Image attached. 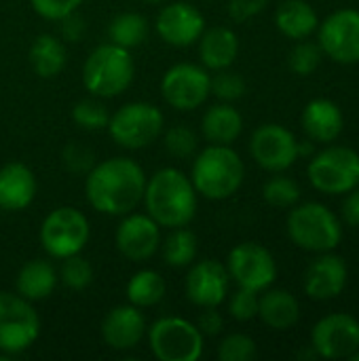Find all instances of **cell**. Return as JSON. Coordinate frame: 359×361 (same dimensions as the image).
<instances>
[{
	"label": "cell",
	"mask_w": 359,
	"mask_h": 361,
	"mask_svg": "<svg viewBox=\"0 0 359 361\" xmlns=\"http://www.w3.org/2000/svg\"><path fill=\"white\" fill-rule=\"evenodd\" d=\"M146 173L129 157L106 159L87 173L85 195L89 205L106 216H127L144 199Z\"/></svg>",
	"instance_id": "cell-1"
},
{
	"label": "cell",
	"mask_w": 359,
	"mask_h": 361,
	"mask_svg": "<svg viewBox=\"0 0 359 361\" xmlns=\"http://www.w3.org/2000/svg\"><path fill=\"white\" fill-rule=\"evenodd\" d=\"M142 201L146 214L165 228L188 226L197 214V190L190 178L176 167H163L146 180Z\"/></svg>",
	"instance_id": "cell-2"
},
{
	"label": "cell",
	"mask_w": 359,
	"mask_h": 361,
	"mask_svg": "<svg viewBox=\"0 0 359 361\" xmlns=\"http://www.w3.org/2000/svg\"><path fill=\"white\" fill-rule=\"evenodd\" d=\"M245 178V165L241 157L224 144H209L203 148L190 169V182L197 195L212 201H222L233 197Z\"/></svg>",
	"instance_id": "cell-3"
},
{
	"label": "cell",
	"mask_w": 359,
	"mask_h": 361,
	"mask_svg": "<svg viewBox=\"0 0 359 361\" xmlns=\"http://www.w3.org/2000/svg\"><path fill=\"white\" fill-rule=\"evenodd\" d=\"M135 76L131 51L114 42L99 44L83 66V85L95 97H116L129 89Z\"/></svg>",
	"instance_id": "cell-4"
},
{
	"label": "cell",
	"mask_w": 359,
	"mask_h": 361,
	"mask_svg": "<svg viewBox=\"0 0 359 361\" xmlns=\"http://www.w3.org/2000/svg\"><path fill=\"white\" fill-rule=\"evenodd\" d=\"M288 235L300 250L324 254L341 243L343 228L339 218L326 205L305 203L290 212Z\"/></svg>",
	"instance_id": "cell-5"
},
{
	"label": "cell",
	"mask_w": 359,
	"mask_h": 361,
	"mask_svg": "<svg viewBox=\"0 0 359 361\" xmlns=\"http://www.w3.org/2000/svg\"><path fill=\"white\" fill-rule=\"evenodd\" d=\"M163 112L148 102H131L121 106L108 121V133L121 148L140 150L150 146L163 131Z\"/></svg>",
	"instance_id": "cell-6"
},
{
	"label": "cell",
	"mask_w": 359,
	"mask_h": 361,
	"mask_svg": "<svg viewBox=\"0 0 359 361\" xmlns=\"http://www.w3.org/2000/svg\"><path fill=\"white\" fill-rule=\"evenodd\" d=\"M146 336L159 361H197L203 353V334L184 317H161L146 330Z\"/></svg>",
	"instance_id": "cell-7"
},
{
	"label": "cell",
	"mask_w": 359,
	"mask_h": 361,
	"mask_svg": "<svg viewBox=\"0 0 359 361\" xmlns=\"http://www.w3.org/2000/svg\"><path fill=\"white\" fill-rule=\"evenodd\" d=\"M40 334V317L32 302L17 292H0V351L19 355L28 351Z\"/></svg>",
	"instance_id": "cell-8"
},
{
	"label": "cell",
	"mask_w": 359,
	"mask_h": 361,
	"mask_svg": "<svg viewBox=\"0 0 359 361\" xmlns=\"http://www.w3.org/2000/svg\"><path fill=\"white\" fill-rule=\"evenodd\" d=\"M89 235V220L76 207H57L40 224V243L44 252L57 260L80 254Z\"/></svg>",
	"instance_id": "cell-9"
},
{
	"label": "cell",
	"mask_w": 359,
	"mask_h": 361,
	"mask_svg": "<svg viewBox=\"0 0 359 361\" xmlns=\"http://www.w3.org/2000/svg\"><path fill=\"white\" fill-rule=\"evenodd\" d=\"M309 182L326 195H343L359 186V154L345 146H332L309 163Z\"/></svg>",
	"instance_id": "cell-10"
},
{
	"label": "cell",
	"mask_w": 359,
	"mask_h": 361,
	"mask_svg": "<svg viewBox=\"0 0 359 361\" xmlns=\"http://www.w3.org/2000/svg\"><path fill=\"white\" fill-rule=\"evenodd\" d=\"M226 271L239 288L254 292H264L273 286L277 277V264L273 254L264 245L254 241L239 243L231 250Z\"/></svg>",
	"instance_id": "cell-11"
},
{
	"label": "cell",
	"mask_w": 359,
	"mask_h": 361,
	"mask_svg": "<svg viewBox=\"0 0 359 361\" xmlns=\"http://www.w3.org/2000/svg\"><path fill=\"white\" fill-rule=\"evenodd\" d=\"M209 74L203 66L197 63H176L171 66L161 80V93L165 102L182 112L197 110L209 97Z\"/></svg>",
	"instance_id": "cell-12"
},
{
	"label": "cell",
	"mask_w": 359,
	"mask_h": 361,
	"mask_svg": "<svg viewBox=\"0 0 359 361\" xmlns=\"http://www.w3.org/2000/svg\"><path fill=\"white\" fill-rule=\"evenodd\" d=\"M311 347L324 360H349L359 349V322L347 313L320 319L311 332Z\"/></svg>",
	"instance_id": "cell-13"
},
{
	"label": "cell",
	"mask_w": 359,
	"mask_h": 361,
	"mask_svg": "<svg viewBox=\"0 0 359 361\" xmlns=\"http://www.w3.org/2000/svg\"><path fill=\"white\" fill-rule=\"evenodd\" d=\"M250 152L262 169L284 171L298 159V142L290 129L277 123H267L254 131Z\"/></svg>",
	"instance_id": "cell-14"
},
{
	"label": "cell",
	"mask_w": 359,
	"mask_h": 361,
	"mask_svg": "<svg viewBox=\"0 0 359 361\" xmlns=\"http://www.w3.org/2000/svg\"><path fill=\"white\" fill-rule=\"evenodd\" d=\"M322 53L339 63L359 61V11L341 8L320 25Z\"/></svg>",
	"instance_id": "cell-15"
},
{
	"label": "cell",
	"mask_w": 359,
	"mask_h": 361,
	"mask_svg": "<svg viewBox=\"0 0 359 361\" xmlns=\"http://www.w3.org/2000/svg\"><path fill=\"white\" fill-rule=\"evenodd\" d=\"M114 243L129 262H146L161 247V226L148 214L131 212L116 226Z\"/></svg>",
	"instance_id": "cell-16"
},
{
	"label": "cell",
	"mask_w": 359,
	"mask_h": 361,
	"mask_svg": "<svg viewBox=\"0 0 359 361\" xmlns=\"http://www.w3.org/2000/svg\"><path fill=\"white\" fill-rule=\"evenodd\" d=\"M157 34L171 47H190L195 44L203 30V13L188 2H169L157 15Z\"/></svg>",
	"instance_id": "cell-17"
},
{
	"label": "cell",
	"mask_w": 359,
	"mask_h": 361,
	"mask_svg": "<svg viewBox=\"0 0 359 361\" xmlns=\"http://www.w3.org/2000/svg\"><path fill=\"white\" fill-rule=\"evenodd\" d=\"M229 281L231 275L226 267L218 260H201L190 267L186 277V298L199 307H220L226 300L229 294Z\"/></svg>",
	"instance_id": "cell-18"
},
{
	"label": "cell",
	"mask_w": 359,
	"mask_h": 361,
	"mask_svg": "<svg viewBox=\"0 0 359 361\" xmlns=\"http://www.w3.org/2000/svg\"><path fill=\"white\" fill-rule=\"evenodd\" d=\"M146 319L133 305H118L110 309L102 322V338L112 351H131L146 336Z\"/></svg>",
	"instance_id": "cell-19"
},
{
	"label": "cell",
	"mask_w": 359,
	"mask_h": 361,
	"mask_svg": "<svg viewBox=\"0 0 359 361\" xmlns=\"http://www.w3.org/2000/svg\"><path fill=\"white\" fill-rule=\"evenodd\" d=\"M347 283V264L341 256L324 252L305 273V292L315 300L336 298Z\"/></svg>",
	"instance_id": "cell-20"
},
{
	"label": "cell",
	"mask_w": 359,
	"mask_h": 361,
	"mask_svg": "<svg viewBox=\"0 0 359 361\" xmlns=\"http://www.w3.org/2000/svg\"><path fill=\"white\" fill-rule=\"evenodd\" d=\"M36 197V178L23 163H6L0 169V209L23 212Z\"/></svg>",
	"instance_id": "cell-21"
},
{
	"label": "cell",
	"mask_w": 359,
	"mask_h": 361,
	"mask_svg": "<svg viewBox=\"0 0 359 361\" xmlns=\"http://www.w3.org/2000/svg\"><path fill=\"white\" fill-rule=\"evenodd\" d=\"M199 42V59L205 70H226L239 55V38L231 27L216 25L203 30Z\"/></svg>",
	"instance_id": "cell-22"
},
{
	"label": "cell",
	"mask_w": 359,
	"mask_h": 361,
	"mask_svg": "<svg viewBox=\"0 0 359 361\" xmlns=\"http://www.w3.org/2000/svg\"><path fill=\"white\" fill-rule=\"evenodd\" d=\"M343 112L330 99H313L303 112V127L313 142H334L343 131Z\"/></svg>",
	"instance_id": "cell-23"
},
{
	"label": "cell",
	"mask_w": 359,
	"mask_h": 361,
	"mask_svg": "<svg viewBox=\"0 0 359 361\" xmlns=\"http://www.w3.org/2000/svg\"><path fill=\"white\" fill-rule=\"evenodd\" d=\"M59 277L55 267L49 260H30L25 262L15 279V290L30 302L44 300L53 294Z\"/></svg>",
	"instance_id": "cell-24"
},
{
	"label": "cell",
	"mask_w": 359,
	"mask_h": 361,
	"mask_svg": "<svg viewBox=\"0 0 359 361\" xmlns=\"http://www.w3.org/2000/svg\"><path fill=\"white\" fill-rule=\"evenodd\" d=\"M258 317L271 330H290L300 319V305L294 294L286 290H264L258 296Z\"/></svg>",
	"instance_id": "cell-25"
},
{
	"label": "cell",
	"mask_w": 359,
	"mask_h": 361,
	"mask_svg": "<svg viewBox=\"0 0 359 361\" xmlns=\"http://www.w3.org/2000/svg\"><path fill=\"white\" fill-rule=\"evenodd\" d=\"M243 131V116L229 102L207 108L201 118V133L209 144L231 146Z\"/></svg>",
	"instance_id": "cell-26"
},
{
	"label": "cell",
	"mask_w": 359,
	"mask_h": 361,
	"mask_svg": "<svg viewBox=\"0 0 359 361\" xmlns=\"http://www.w3.org/2000/svg\"><path fill=\"white\" fill-rule=\"evenodd\" d=\"M275 23L292 40H305L320 27L317 13L307 0H284L275 11Z\"/></svg>",
	"instance_id": "cell-27"
},
{
	"label": "cell",
	"mask_w": 359,
	"mask_h": 361,
	"mask_svg": "<svg viewBox=\"0 0 359 361\" xmlns=\"http://www.w3.org/2000/svg\"><path fill=\"white\" fill-rule=\"evenodd\" d=\"M30 66L40 78H53L66 68V47L53 34H40L30 44Z\"/></svg>",
	"instance_id": "cell-28"
},
{
	"label": "cell",
	"mask_w": 359,
	"mask_h": 361,
	"mask_svg": "<svg viewBox=\"0 0 359 361\" xmlns=\"http://www.w3.org/2000/svg\"><path fill=\"white\" fill-rule=\"evenodd\" d=\"M165 292H167L165 279L150 269L138 271L135 275H131L127 283V300L138 309L157 307L165 298Z\"/></svg>",
	"instance_id": "cell-29"
},
{
	"label": "cell",
	"mask_w": 359,
	"mask_h": 361,
	"mask_svg": "<svg viewBox=\"0 0 359 361\" xmlns=\"http://www.w3.org/2000/svg\"><path fill=\"white\" fill-rule=\"evenodd\" d=\"M148 32H150L148 19L142 13H131V11L114 15L110 25H108L110 42L118 44V47H125L129 51L133 47L144 44L146 38H148Z\"/></svg>",
	"instance_id": "cell-30"
},
{
	"label": "cell",
	"mask_w": 359,
	"mask_h": 361,
	"mask_svg": "<svg viewBox=\"0 0 359 361\" xmlns=\"http://www.w3.org/2000/svg\"><path fill=\"white\" fill-rule=\"evenodd\" d=\"M161 250L167 267L174 269L190 267L197 258V235L186 226L171 228V233L161 243Z\"/></svg>",
	"instance_id": "cell-31"
},
{
	"label": "cell",
	"mask_w": 359,
	"mask_h": 361,
	"mask_svg": "<svg viewBox=\"0 0 359 361\" xmlns=\"http://www.w3.org/2000/svg\"><path fill=\"white\" fill-rule=\"evenodd\" d=\"M57 277H59V281L68 290L80 292V290L91 286V281H93V267H91V262L87 258H83L80 254H74V256H68V258L61 260Z\"/></svg>",
	"instance_id": "cell-32"
},
{
	"label": "cell",
	"mask_w": 359,
	"mask_h": 361,
	"mask_svg": "<svg viewBox=\"0 0 359 361\" xmlns=\"http://www.w3.org/2000/svg\"><path fill=\"white\" fill-rule=\"evenodd\" d=\"M72 118L80 129L87 131H102L108 127L110 114L106 106L99 102V97H85L74 104L72 108Z\"/></svg>",
	"instance_id": "cell-33"
},
{
	"label": "cell",
	"mask_w": 359,
	"mask_h": 361,
	"mask_svg": "<svg viewBox=\"0 0 359 361\" xmlns=\"http://www.w3.org/2000/svg\"><path fill=\"white\" fill-rule=\"evenodd\" d=\"M262 197L269 205L273 207H294L300 199V186L286 176H273L271 180H267L264 188H262Z\"/></svg>",
	"instance_id": "cell-34"
},
{
	"label": "cell",
	"mask_w": 359,
	"mask_h": 361,
	"mask_svg": "<svg viewBox=\"0 0 359 361\" xmlns=\"http://www.w3.org/2000/svg\"><path fill=\"white\" fill-rule=\"evenodd\" d=\"M163 146L165 150L176 157V159H190L195 152H197V146H199V137L197 133L186 127V125H176L171 129L165 131L163 135Z\"/></svg>",
	"instance_id": "cell-35"
},
{
	"label": "cell",
	"mask_w": 359,
	"mask_h": 361,
	"mask_svg": "<svg viewBox=\"0 0 359 361\" xmlns=\"http://www.w3.org/2000/svg\"><path fill=\"white\" fill-rule=\"evenodd\" d=\"M245 80L243 76H239L237 72H231L229 68L226 70H218L216 76L209 78V91L222 99V102H235V99H241L245 95Z\"/></svg>",
	"instance_id": "cell-36"
},
{
	"label": "cell",
	"mask_w": 359,
	"mask_h": 361,
	"mask_svg": "<svg viewBox=\"0 0 359 361\" xmlns=\"http://www.w3.org/2000/svg\"><path fill=\"white\" fill-rule=\"evenodd\" d=\"M288 63L294 74L298 76H309L315 72L322 63V47L313 42H298L288 57Z\"/></svg>",
	"instance_id": "cell-37"
},
{
	"label": "cell",
	"mask_w": 359,
	"mask_h": 361,
	"mask_svg": "<svg viewBox=\"0 0 359 361\" xmlns=\"http://www.w3.org/2000/svg\"><path fill=\"white\" fill-rule=\"evenodd\" d=\"M256 353V343L248 334H229L218 347L220 361H252Z\"/></svg>",
	"instance_id": "cell-38"
},
{
	"label": "cell",
	"mask_w": 359,
	"mask_h": 361,
	"mask_svg": "<svg viewBox=\"0 0 359 361\" xmlns=\"http://www.w3.org/2000/svg\"><path fill=\"white\" fill-rule=\"evenodd\" d=\"M61 161H63V167L70 171V173H76V176H83V173H89L95 165V157L91 152V148L78 144V142H70L63 146V152H61Z\"/></svg>",
	"instance_id": "cell-39"
},
{
	"label": "cell",
	"mask_w": 359,
	"mask_h": 361,
	"mask_svg": "<svg viewBox=\"0 0 359 361\" xmlns=\"http://www.w3.org/2000/svg\"><path fill=\"white\" fill-rule=\"evenodd\" d=\"M229 313L237 322H250L258 317V292L239 288L229 302Z\"/></svg>",
	"instance_id": "cell-40"
},
{
	"label": "cell",
	"mask_w": 359,
	"mask_h": 361,
	"mask_svg": "<svg viewBox=\"0 0 359 361\" xmlns=\"http://www.w3.org/2000/svg\"><path fill=\"white\" fill-rule=\"evenodd\" d=\"M30 4L40 17L49 21H59L66 15L74 13L83 4V0H30Z\"/></svg>",
	"instance_id": "cell-41"
},
{
	"label": "cell",
	"mask_w": 359,
	"mask_h": 361,
	"mask_svg": "<svg viewBox=\"0 0 359 361\" xmlns=\"http://www.w3.org/2000/svg\"><path fill=\"white\" fill-rule=\"evenodd\" d=\"M269 0H231L229 2V15L233 21L243 23L252 17H256Z\"/></svg>",
	"instance_id": "cell-42"
},
{
	"label": "cell",
	"mask_w": 359,
	"mask_h": 361,
	"mask_svg": "<svg viewBox=\"0 0 359 361\" xmlns=\"http://www.w3.org/2000/svg\"><path fill=\"white\" fill-rule=\"evenodd\" d=\"M197 328L203 336H218L224 328V317L220 315L218 307H205L197 319Z\"/></svg>",
	"instance_id": "cell-43"
},
{
	"label": "cell",
	"mask_w": 359,
	"mask_h": 361,
	"mask_svg": "<svg viewBox=\"0 0 359 361\" xmlns=\"http://www.w3.org/2000/svg\"><path fill=\"white\" fill-rule=\"evenodd\" d=\"M59 21H61V36H63V40H68V42H78V40L83 38L87 25H85V19H83L76 11L70 13V15H66V17L59 19Z\"/></svg>",
	"instance_id": "cell-44"
},
{
	"label": "cell",
	"mask_w": 359,
	"mask_h": 361,
	"mask_svg": "<svg viewBox=\"0 0 359 361\" xmlns=\"http://www.w3.org/2000/svg\"><path fill=\"white\" fill-rule=\"evenodd\" d=\"M343 220L349 226H359V186L349 190V197L343 203Z\"/></svg>",
	"instance_id": "cell-45"
},
{
	"label": "cell",
	"mask_w": 359,
	"mask_h": 361,
	"mask_svg": "<svg viewBox=\"0 0 359 361\" xmlns=\"http://www.w3.org/2000/svg\"><path fill=\"white\" fill-rule=\"evenodd\" d=\"M349 360H353V361H359V349H355L351 355H349Z\"/></svg>",
	"instance_id": "cell-46"
},
{
	"label": "cell",
	"mask_w": 359,
	"mask_h": 361,
	"mask_svg": "<svg viewBox=\"0 0 359 361\" xmlns=\"http://www.w3.org/2000/svg\"><path fill=\"white\" fill-rule=\"evenodd\" d=\"M142 2H148V4H159V2H167V0H142Z\"/></svg>",
	"instance_id": "cell-47"
}]
</instances>
